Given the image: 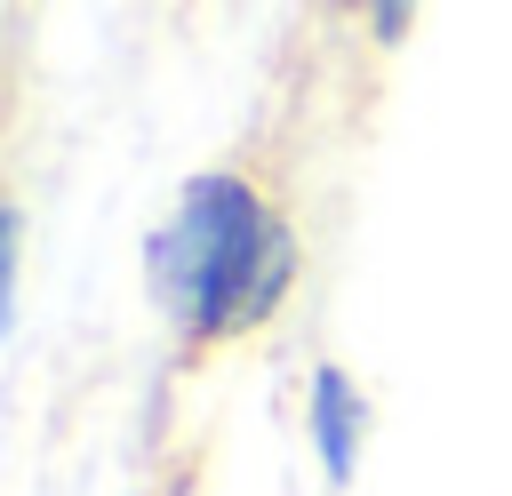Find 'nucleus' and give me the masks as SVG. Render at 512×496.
Masks as SVG:
<instances>
[{
	"instance_id": "nucleus-1",
	"label": "nucleus",
	"mask_w": 512,
	"mask_h": 496,
	"mask_svg": "<svg viewBox=\"0 0 512 496\" xmlns=\"http://www.w3.org/2000/svg\"><path fill=\"white\" fill-rule=\"evenodd\" d=\"M296 280V232L240 176H192L152 232V296L192 344L248 336Z\"/></svg>"
},
{
	"instance_id": "nucleus-2",
	"label": "nucleus",
	"mask_w": 512,
	"mask_h": 496,
	"mask_svg": "<svg viewBox=\"0 0 512 496\" xmlns=\"http://www.w3.org/2000/svg\"><path fill=\"white\" fill-rule=\"evenodd\" d=\"M360 392L344 368H320L312 376V432H320V456H328V480H352V448H360Z\"/></svg>"
}]
</instances>
